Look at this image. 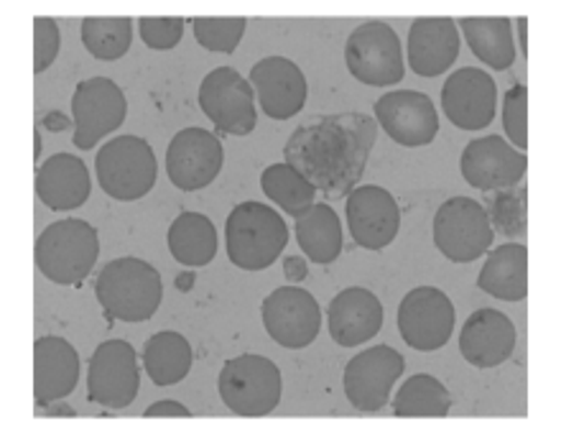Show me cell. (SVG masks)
<instances>
[{
    "label": "cell",
    "mask_w": 561,
    "mask_h": 434,
    "mask_svg": "<svg viewBox=\"0 0 561 434\" xmlns=\"http://www.w3.org/2000/svg\"><path fill=\"white\" fill-rule=\"evenodd\" d=\"M378 138V123L365 113H334L299 126L284 146V159L317 192L342 199L355 190Z\"/></svg>",
    "instance_id": "1"
},
{
    "label": "cell",
    "mask_w": 561,
    "mask_h": 434,
    "mask_svg": "<svg viewBox=\"0 0 561 434\" xmlns=\"http://www.w3.org/2000/svg\"><path fill=\"white\" fill-rule=\"evenodd\" d=\"M95 297L103 305L107 320L146 322L161 307V274L151 263L136 259V255L115 259L100 271Z\"/></svg>",
    "instance_id": "2"
},
{
    "label": "cell",
    "mask_w": 561,
    "mask_h": 434,
    "mask_svg": "<svg viewBox=\"0 0 561 434\" xmlns=\"http://www.w3.org/2000/svg\"><path fill=\"white\" fill-rule=\"evenodd\" d=\"M228 259L243 271L274 266L288 243V228L274 207L261 203H240L232 207L225 225Z\"/></svg>",
    "instance_id": "3"
},
{
    "label": "cell",
    "mask_w": 561,
    "mask_h": 434,
    "mask_svg": "<svg viewBox=\"0 0 561 434\" xmlns=\"http://www.w3.org/2000/svg\"><path fill=\"white\" fill-rule=\"evenodd\" d=\"M98 255V230L77 217L49 225L36 240V266L54 284H82L95 269Z\"/></svg>",
    "instance_id": "4"
},
{
    "label": "cell",
    "mask_w": 561,
    "mask_h": 434,
    "mask_svg": "<svg viewBox=\"0 0 561 434\" xmlns=\"http://www.w3.org/2000/svg\"><path fill=\"white\" fill-rule=\"evenodd\" d=\"M217 389L232 414L266 416L278 407L284 381L274 361L245 353L225 363L217 378Z\"/></svg>",
    "instance_id": "5"
},
{
    "label": "cell",
    "mask_w": 561,
    "mask_h": 434,
    "mask_svg": "<svg viewBox=\"0 0 561 434\" xmlns=\"http://www.w3.org/2000/svg\"><path fill=\"white\" fill-rule=\"evenodd\" d=\"M98 182L107 197L134 203L146 197L156 184V157L151 144L138 136H118L95 157Z\"/></svg>",
    "instance_id": "6"
},
{
    "label": "cell",
    "mask_w": 561,
    "mask_h": 434,
    "mask_svg": "<svg viewBox=\"0 0 561 434\" xmlns=\"http://www.w3.org/2000/svg\"><path fill=\"white\" fill-rule=\"evenodd\" d=\"M488 210L470 197H451L434 217V243L451 263H472L493 245Z\"/></svg>",
    "instance_id": "7"
},
{
    "label": "cell",
    "mask_w": 561,
    "mask_h": 434,
    "mask_svg": "<svg viewBox=\"0 0 561 434\" xmlns=\"http://www.w3.org/2000/svg\"><path fill=\"white\" fill-rule=\"evenodd\" d=\"M350 75L370 88H388L403 80L401 38L383 21H368L350 34L345 44Z\"/></svg>",
    "instance_id": "8"
},
{
    "label": "cell",
    "mask_w": 561,
    "mask_h": 434,
    "mask_svg": "<svg viewBox=\"0 0 561 434\" xmlns=\"http://www.w3.org/2000/svg\"><path fill=\"white\" fill-rule=\"evenodd\" d=\"M199 107L217 130L230 136H251L259 123L253 84L232 67H217L202 80Z\"/></svg>",
    "instance_id": "9"
},
{
    "label": "cell",
    "mask_w": 561,
    "mask_h": 434,
    "mask_svg": "<svg viewBox=\"0 0 561 434\" xmlns=\"http://www.w3.org/2000/svg\"><path fill=\"white\" fill-rule=\"evenodd\" d=\"M138 389L140 370L134 345L126 340H107L98 345L88 370V399L92 404L118 412L134 404Z\"/></svg>",
    "instance_id": "10"
},
{
    "label": "cell",
    "mask_w": 561,
    "mask_h": 434,
    "mask_svg": "<svg viewBox=\"0 0 561 434\" xmlns=\"http://www.w3.org/2000/svg\"><path fill=\"white\" fill-rule=\"evenodd\" d=\"M128 103L123 90L107 77H92L77 84L72 95L75 136L72 144L80 151L95 149L98 141L126 123Z\"/></svg>",
    "instance_id": "11"
},
{
    "label": "cell",
    "mask_w": 561,
    "mask_h": 434,
    "mask_svg": "<svg viewBox=\"0 0 561 434\" xmlns=\"http://www.w3.org/2000/svg\"><path fill=\"white\" fill-rule=\"evenodd\" d=\"M407 358L391 345H376L355 355L345 368V393L357 412L376 414L391 401L393 384L403 376Z\"/></svg>",
    "instance_id": "12"
},
{
    "label": "cell",
    "mask_w": 561,
    "mask_h": 434,
    "mask_svg": "<svg viewBox=\"0 0 561 434\" xmlns=\"http://www.w3.org/2000/svg\"><path fill=\"white\" fill-rule=\"evenodd\" d=\"M455 330V305L436 286H416L399 305V332L414 351H439Z\"/></svg>",
    "instance_id": "13"
},
{
    "label": "cell",
    "mask_w": 561,
    "mask_h": 434,
    "mask_svg": "<svg viewBox=\"0 0 561 434\" xmlns=\"http://www.w3.org/2000/svg\"><path fill=\"white\" fill-rule=\"evenodd\" d=\"M261 315L271 340L291 351H301L314 343L322 328V309L301 286H280L271 292L268 299H263Z\"/></svg>",
    "instance_id": "14"
},
{
    "label": "cell",
    "mask_w": 561,
    "mask_h": 434,
    "mask_svg": "<svg viewBox=\"0 0 561 434\" xmlns=\"http://www.w3.org/2000/svg\"><path fill=\"white\" fill-rule=\"evenodd\" d=\"M225 164L222 144L205 128H184L171 138L167 151V174L182 192H197L220 176Z\"/></svg>",
    "instance_id": "15"
},
{
    "label": "cell",
    "mask_w": 561,
    "mask_h": 434,
    "mask_svg": "<svg viewBox=\"0 0 561 434\" xmlns=\"http://www.w3.org/2000/svg\"><path fill=\"white\" fill-rule=\"evenodd\" d=\"M526 167V153L505 144L503 136L474 138L465 146L459 159L465 182L482 192L516 187L524 180Z\"/></svg>",
    "instance_id": "16"
},
{
    "label": "cell",
    "mask_w": 561,
    "mask_h": 434,
    "mask_svg": "<svg viewBox=\"0 0 561 434\" xmlns=\"http://www.w3.org/2000/svg\"><path fill=\"white\" fill-rule=\"evenodd\" d=\"M497 88L485 69L462 67L442 88V107L451 126L482 130L493 123Z\"/></svg>",
    "instance_id": "17"
},
{
    "label": "cell",
    "mask_w": 561,
    "mask_h": 434,
    "mask_svg": "<svg viewBox=\"0 0 561 434\" xmlns=\"http://www.w3.org/2000/svg\"><path fill=\"white\" fill-rule=\"evenodd\" d=\"M347 225L355 243L368 251L391 245L401 228V210L393 195L378 184H363L347 195Z\"/></svg>",
    "instance_id": "18"
},
{
    "label": "cell",
    "mask_w": 561,
    "mask_h": 434,
    "mask_svg": "<svg viewBox=\"0 0 561 434\" xmlns=\"http://www.w3.org/2000/svg\"><path fill=\"white\" fill-rule=\"evenodd\" d=\"M373 111L386 134L409 149L428 146L439 134V115L434 111V103L419 90L388 92Z\"/></svg>",
    "instance_id": "19"
},
{
    "label": "cell",
    "mask_w": 561,
    "mask_h": 434,
    "mask_svg": "<svg viewBox=\"0 0 561 434\" xmlns=\"http://www.w3.org/2000/svg\"><path fill=\"white\" fill-rule=\"evenodd\" d=\"M251 84L261 100V111L274 121H288L307 103V77L286 57H266L251 69Z\"/></svg>",
    "instance_id": "20"
},
{
    "label": "cell",
    "mask_w": 561,
    "mask_h": 434,
    "mask_svg": "<svg viewBox=\"0 0 561 434\" xmlns=\"http://www.w3.org/2000/svg\"><path fill=\"white\" fill-rule=\"evenodd\" d=\"M516 351V328L497 309H478L459 332V353L474 368H495Z\"/></svg>",
    "instance_id": "21"
},
{
    "label": "cell",
    "mask_w": 561,
    "mask_h": 434,
    "mask_svg": "<svg viewBox=\"0 0 561 434\" xmlns=\"http://www.w3.org/2000/svg\"><path fill=\"white\" fill-rule=\"evenodd\" d=\"M383 320L386 312L380 299L363 286L342 289L327 309L330 335L342 347H355L365 340H373L383 328Z\"/></svg>",
    "instance_id": "22"
},
{
    "label": "cell",
    "mask_w": 561,
    "mask_h": 434,
    "mask_svg": "<svg viewBox=\"0 0 561 434\" xmlns=\"http://www.w3.org/2000/svg\"><path fill=\"white\" fill-rule=\"evenodd\" d=\"M80 381V355L67 340L38 338L34 345L36 407H51L67 399Z\"/></svg>",
    "instance_id": "23"
},
{
    "label": "cell",
    "mask_w": 561,
    "mask_h": 434,
    "mask_svg": "<svg viewBox=\"0 0 561 434\" xmlns=\"http://www.w3.org/2000/svg\"><path fill=\"white\" fill-rule=\"evenodd\" d=\"M92 190L88 167L72 153H54L36 174V195L49 210H77L88 203Z\"/></svg>",
    "instance_id": "24"
},
{
    "label": "cell",
    "mask_w": 561,
    "mask_h": 434,
    "mask_svg": "<svg viewBox=\"0 0 561 434\" xmlns=\"http://www.w3.org/2000/svg\"><path fill=\"white\" fill-rule=\"evenodd\" d=\"M459 57V31L451 19H416L409 31V65L419 77L444 75Z\"/></svg>",
    "instance_id": "25"
},
{
    "label": "cell",
    "mask_w": 561,
    "mask_h": 434,
    "mask_svg": "<svg viewBox=\"0 0 561 434\" xmlns=\"http://www.w3.org/2000/svg\"><path fill=\"white\" fill-rule=\"evenodd\" d=\"M478 286L501 301H524L528 294V251L524 243H505L488 255Z\"/></svg>",
    "instance_id": "26"
},
{
    "label": "cell",
    "mask_w": 561,
    "mask_h": 434,
    "mask_svg": "<svg viewBox=\"0 0 561 434\" xmlns=\"http://www.w3.org/2000/svg\"><path fill=\"white\" fill-rule=\"evenodd\" d=\"M296 240L314 263H332L342 253V222L330 205H311L296 217Z\"/></svg>",
    "instance_id": "27"
},
{
    "label": "cell",
    "mask_w": 561,
    "mask_h": 434,
    "mask_svg": "<svg viewBox=\"0 0 561 434\" xmlns=\"http://www.w3.org/2000/svg\"><path fill=\"white\" fill-rule=\"evenodd\" d=\"M169 251L184 266H207L217 253V230L209 217L182 213L169 228Z\"/></svg>",
    "instance_id": "28"
},
{
    "label": "cell",
    "mask_w": 561,
    "mask_h": 434,
    "mask_svg": "<svg viewBox=\"0 0 561 434\" xmlns=\"http://www.w3.org/2000/svg\"><path fill=\"white\" fill-rule=\"evenodd\" d=\"M465 31L467 44L474 57L485 61L488 67L505 72L516 61V44H513V31L508 19H462L459 23Z\"/></svg>",
    "instance_id": "29"
},
{
    "label": "cell",
    "mask_w": 561,
    "mask_h": 434,
    "mask_svg": "<svg viewBox=\"0 0 561 434\" xmlns=\"http://www.w3.org/2000/svg\"><path fill=\"white\" fill-rule=\"evenodd\" d=\"M144 366L156 386H174L184 381L192 368V345L179 332L163 330L146 340Z\"/></svg>",
    "instance_id": "30"
},
{
    "label": "cell",
    "mask_w": 561,
    "mask_h": 434,
    "mask_svg": "<svg viewBox=\"0 0 561 434\" xmlns=\"http://www.w3.org/2000/svg\"><path fill=\"white\" fill-rule=\"evenodd\" d=\"M451 409V397L444 389L442 381H436L428 374H416L396 393L393 414L396 416H432V420H442Z\"/></svg>",
    "instance_id": "31"
},
{
    "label": "cell",
    "mask_w": 561,
    "mask_h": 434,
    "mask_svg": "<svg viewBox=\"0 0 561 434\" xmlns=\"http://www.w3.org/2000/svg\"><path fill=\"white\" fill-rule=\"evenodd\" d=\"M261 187L266 197L280 205V210L291 217H299L304 210L314 205L317 190L288 164H271L266 172L261 174Z\"/></svg>",
    "instance_id": "32"
},
{
    "label": "cell",
    "mask_w": 561,
    "mask_h": 434,
    "mask_svg": "<svg viewBox=\"0 0 561 434\" xmlns=\"http://www.w3.org/2000/svg\"><path fill=\"white\" fill-rule=\"evenodd\" d=\"M134 42V21L130 19H84L82 44L95 59L115 61L126 57Z\"/></svg>",
    "instance_id": "33"
},
{
    "label": "cell",
    "mask_w": 561,
    "mask_h": 434,
    "mask_svg": "<svg viewBox=\"0 0 561 434\" xmlns=\"http://www.w3.org/2000/svg\"><path fill=\"white\" fill-rule=\"evenodd\" d=\"M245 19H194V38L215 54H232L245 34Z\"/></svg>",
    "instance_id": "34"
},
{
    "label": "cell",
    "mask_w": 561,
    "mask_h": 434,
    "mask_svg": "<svg viewBox=\"0 0 561 434\" xmlns=\"http://www.w3.org/2000/svg\"><path fill=\"white\" fill-rule=\"evenodd\" d=\"M495 228L508 238H520L526 232V190H501L493 197L488 213Z\"/></svg>",
    "instance_id": "35"
},
{
    "label": "cell",
    "mask_w": 561,
    "mask_h": 434,
    "mask_svg": "<svg viewBox=\"0 0 561 434\" xmlns=\"http://www.w3.org/2000/svg\"><path fill=\"white\" fill-rule=\"evenodd\" d=\"M526 113H528V92L526 84H513L503 100V128L518 151H526Z\"/></svg>",
    "instance_id": "36"
},
{
    "label": "cell",
    "mask_w": 561,
    "mask_h": 434,
    "mask_svg": "<svg viewBox=\"0 0 561 434\" xmlns=\"http://www.w3.org/2000/svg\"><path fill=\"white\" fill-rule=\"evenodd\" d=\"M59 44H61V36H59V26L54 19H42L34 21V72L42 75L46 72L54 65V59H57L59 54Z\"/></svg>",
    "instance_id": "37"
},
{
    "label": "cell",
    "mask_w": 561,
    "mask_h": 434,
    "mask_svg": "<svg viewBox=\"0 0 561 434\" xmlns=\"http://www.w3.org/2000/svg\"><path fill=\"white\" fill-rule=\"evenodd\" d=\"M140 38L146 46L156 52L174 49L184 36V21L182 19H140L138 23Z\"/></svg>",
    "instance_id": "38"
},
{
    "label": "cell",
    "mask_w": 561,
    "mask_h": 434,
    "mask_svg": "<svg viewBox=\"0 0 561 434\" xmlns=\"http://www.w3.org/2000/svg\"><path fill=\"white\" fill-rule=\"evenodd\" d=\"M146 416H192V412L174 399H163V401H156L153 407H148Z\"/></svg>",
    "instance_id": "39"
},
{
    "label": "cell",
    "mask_w": 561,
    "mask_h": 434,
    "mask_svg": "<svg viewBox=\"0 0 561 434\" xmlns=\"http://www.w3.org/2000/svg\"><path fill=\"white\" fill-rule=\"evenodd\" d=\"M284 274H286L288 282H294V284L304 282V278H307V274H309L307 259H301V255H288V259L284 261Z\"/></svg>",
    "instance_id": "40"
},
{
    "label": "cell",
    "mask_w": 561,
    "mask_h": 434,
    "mask_svg": "<svg viewBox=\"0 0 561 434\" xmlns=\"http://www.w3.org/2000/svg\"><path fill=\"white\" fill-rule=\"evenodd\" d=\"M44 126L49 130H65V128H69V118L61 113H49L44 118Z\"/></svg>",
    "instance_id": "41"
},
{
    "label": "cell",
    "mask_w": 561,
    "mask_h": 434,
    "mask_svg": "<svg viewBox=\"0 0 561 434\" xmlns=\"http://www.w3.org/2000/svg\"><path fill=\"white\" fill-rule=\"evenodd\" d=\"M194 286V274H182L176 278V289L179 292H190Z\"/></svg>",
    "instance_id": "42"
},
{
    "label": "cell",
    "mask_w": 561,
    "mask_h": 434,
    "mask_svg": "<svg viewBox=\"0 0 561 434\" xmlns=\"http://www.w3.org/2000/svg\"><path fill=\"white\" fill-rule=\"evenodd\" d=\"M44 414H46V416H75V409H69V407H54V409H46Z\"/></svg>",
    "instance_id": "43"
},
{
    "label": "cell",
    "mask_w": 561,
    "mask_h": 434,
    "mask_svg": "<svg viewBox=\"0 0 561 434\" xmlns=\"http://www.w3.org/2000/svg\"><path fill=\"white\" fill-rule=\"evenodd\" d=\"M526 31H528V21H526V19H518V34H520V46H524V54L528 52V36H526Z\"/></svg>",
    "instance_id": "44"
},
{
    "label": "cell",
    "mask_w": 561,
    "mask_h": 434,
    "mask_svg": "<svg viewBox=\"0 0 561 434\" xmlns=\"http://www.w3.org/2000/svg\"><path fill=\"white\" fill-rule=\"evenodd\" d=\"M34 157L38 161V157H42V134L36 130V138H34Z\"/></svg>",
    "instance_id": "45"
}]
</instances>
